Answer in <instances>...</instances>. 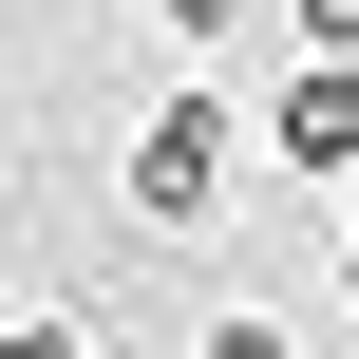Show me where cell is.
<instances>
[{
    "label": "cell",
    "instance_id": "6",
    "mask_svg": "<svg viewBox=\"0 0 359 359\" xmlns=\"http://www.w3.org/2000/svg\"><path fill=\"white\" fill-rule=\"evenodd\" d=\"M208 359H303V341H284V322H208Z\"/></svg>",
    "mask_w": 359,
    "mask_h": 359
},
{
    "label": "cell",
    "instance_id": "3",
    "mask_svg": "<svg viewBox=\"0 0 359 359\" xmlns=\"http://www.w3.org/2000/svg\"><path fill=\"white\" fill-rule=\"evenodd\" d=\"M0 359H114V341H95L76 303H0Z\"/></svg>",
    "mask_w": 359,
    "mask_h": 359
},
{
    "label": "cell",
    "instance_id": "8",
    "mask_svg": "<svg viewBox=\"0 0 359 359\" xmlns=\"http://www.w3.org/2000/svg\"><path fill=\"white\" fill-rule=\"evenodd\" d=\"M341 265H359V246H341Z\"/></svg>",
    "mask_w": 359,
    "mask_h": 359
},
{
    "label": "cell",
    "instance_id": "2",
    "mask_svg": "<svg viewBox=\"0 0 359 359\" xmlns=\"http://www.w3.org/2000/svg\"><path fill=\"white\" fill-rule=\"evenodd\" d=\"M265 151H284L303 189H341V208H359V57H303V76L265 95Z\"/></svg>",
    "mask_w": 359,
    "mask_h": 359
},
{
    "label": "cell",
    "instance_id": "5",
    "mask_svg": "<svg viewBox=\"0 0 359 359\" xmlns=\"http://www.w3.org/2000/svg\"><path fill=\"white\" fill-rule=\"evenodd\" d=\"M133 19H170V38H227V19H246V0H133Z\"/></svg>",
    "mask_w": 359,
    "mask_h": 359
},
{
    "label": "cell",
    "instance_id": "7",
    "mask_svg": "<svg viewBox=\"0 0 359 359\" xmlns=\"http://www.w3.org/2000/svg\"><path fill=\"white\" fill-rule=\"evenodd\" d=\"M341 341H359V265H341Z\"/></svg>",
    "mask_w": 359,
    "mask_h": 359
},
{
    "label": "cell",
    "instance_id": "1",
    "mask_svg": "<svg viewBox=\"0 0 359 359\" xmlns=\"http://www.w3.org/2000/svg\"><path fill=\"white\" fill-rule=\"evenodd\" d=\"M227 133H246V114L170 76V95L133 114V151H114V208H133V227H208V208H227Z\"/></svg>",
    "mask_w": 359,
    "mask_h": 359
},
{
    "label": "cell",
    "instance_id": "4",
    "mask_svg": "<svg viewBox=\"0 0 359 359\" xmlns=\"http://www.w3.org/2000/svg\"><path fill=\"white\" fill-rule=\"evenodd\" d=\"M284 38L303 57H359V0H284Z\"/></svg>",
    "mask_w": 359,
    "mask_h": 359
}]
</instances>
